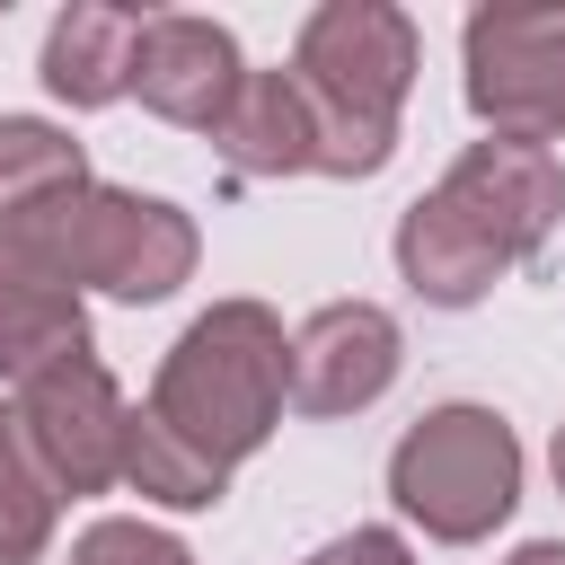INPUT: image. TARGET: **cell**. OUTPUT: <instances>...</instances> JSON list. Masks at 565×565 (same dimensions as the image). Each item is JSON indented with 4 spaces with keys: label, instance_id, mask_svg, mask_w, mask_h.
Segmentation results:
<instances>
[{
    "label": "cell",
    "instance_id": "cell-1",
    "mask_svg": "<svg viewBox=\"0 0 565 565\" xmlns=\"http://www.w3.org/2000/svg\"><path fill=\"white\" fill-rule=\"evenodd\" d=\"M556 212V177L530 141H486L450 168V185L433 203L406 212L397 230V265L415 274V291L433 300H477Z\"/></svg>",
    "mask_w": 565,
    "mask_h": 565
},
{
    "label": "cell",
    "instance_id": "cell-8",
    "mask_svg": "<svg viewBox=\"0 0 565 565\" xmlns=\"http://www.w3.org/2000/svg\"><path fill=\"white\" fill-rule=\"evenodd\" d=\"M26 450H44L53 477H71V486H97L115 468V450H132L124 441V415H115V388H106L97 362H62L53 380H35Z\"/></svg>",
    "mask_w": 565,
    "mask_h": 565
},
{
    "label": "cell",
    "instance_id": "cell-7",
    "mask_svg": "<svg viewBox=\"0 0 565 565\" xmlns=\"http://www.w3.org/2000/svg\"><path fill=\"white\" fill-rule=\"evenodd\" d=\"M388 371H397V327L380 309H362V300L353 309H318L300 327V344H291V397L318 406V415L380 397Z\"/></svg>",
    "mask_w": 565,
    "mask_h": 565
},
{
    "label": "cell",
    "instance_id": "cell-2",
    "mask_svg": "<svg viewBox=\"0 0 565 565\" xmlns=\"http://www.w3.org/2000/svg\"><path fill=\"white\" fill-rule=\"evenodd\" d=\"M415 71V35L397 9H318L300 35V97L318 124V168H380L388 159V115Z\"/></svg>",
    "mask_w": 565,
    "mask_h": 565
},
{
    "label": "cell",
    "instance_id": "cell-15",
    "mask_svg": "<svg viewBox=\"0 0 565 565\" xmlns=\"http://www.w3.org/2000/svg\"><path fill=\"white\" fill-rule=\"evenodd\" d=\"M512 565H565V547H521Z\"/></svg>",
    "mask_w": 565,
    "mask_h": 565
},
{
    "label": "cell",
    "instance_id": "cell-11",
    "mask_svg": "<svg viewBox=\"0 0 565 565\" xmlns=\"http://www.w3.org/2000/svg\"><path fill=\"white\" fill-rule=\"evenodd\" d=\"M221 132H230L238 168H318V124H309L300 79H274V71H265V79H247Z\"/></svg>",
    "mask_w": 565,
    "mask_h": 565
},
{
    "label": "cell",
    "instance_id": "cell-13",
    "mask_svg": "<svg viewBox=\"0 0 565 565\" xmlns=\"http://www.w3.org/2000/svg\"><path fill=\"white\" fill-rule=\"evenodd\" d=\"M71 565H185V547H168V539L132 530V521H106V530H88V539H79V556H71Z\"/></svg>",
    "mask_w": 565,
    "mask_h": 565
},
{
    "label": "cell",
    "instance_id": "cell-12",
    "mask_svg": "<svg viewBox=\"0 0 565 565\" xmlns=\"http://www.w3.org/2000/svg\"><path fill=\"white\" fill-rule=\"evenodd\" d=\"M62 194H79V150H71L62 132L9 115V124H0V212L26 221V212H44V203H62Z\"/></svg>",
    "mask_w": 565,
    "mask_h": 565
},
{
    "label": "cell",
    "instance_id": "cell-16",
    "mask_svg": "<svg viewBox=\"0 0 565 565\" xmlns=\"http://www.w3.org/2000/svg\"><path fill=\"white\" fill-rule=\"evenodd\" d=\"M556 477H565V441H556Z\"/></svg>",
    "mask_w": 565,
    "mask_h": 565
},
{
    "label": "cell",
    "instance_id": "cell-9",
    "mask_svg": "<svg viewBox=\"0 0 565 565\" xmlns=\"http://www.w3.org/2000/svg\"><path fill=\"white\" fill-rule=\"evenodd\" d=\"M44 362H79V300L62 265L0 230V371L26 380Z\"/></svg>",
    "mask_w": 565,
    "mask_h": 565
},
{
    "label": "cell",
    "instance_id": "cell-14",
    "mask_svg": "<svg viewBox=\"0 0 565 565\" xmlns=\"http://www.w3.org/2000/svg\"><path fill=\"white\" fill-rule=\"evenodd\" d=\"M309 565H406V547H397L388 530H362V539H335V547L309 556Z\"/></svg>",
    "mask_w": 565,
    "mask_h": 565
},
{
    "label": "cell",
    "instance_id": "cell-4",
    "mask_svg": "<svg viewBox=\"0 0 565 565\" xmlns=\"http://www.w3.org/2000/svg\"><path fill=\"white\" fill-rule=\"evenodd\" d=\"M397 503L406 512H424V530H441V539H477V530H494L503 512H512V477H521V459H512V433L486 415V406H441V415H424L406 441H397Z\"/></svg>",
    "mask_w": 565,
    "mask_h": 565
},
{
    "label": "cell",
    "instance_id": "cell-6",
    "mask_svg": "<svg viewBox=\"0 0 565 565\" xmlns=\"http://www.w3.org/2000/svg\"><path fill=\"white\" fill-rule=\"evenodd\" d=\"M132 88L168 115V124H230L238 106V53L212 18H141V53H132Z\"/></svg>",
    "mask_w": 565,
    "mask_h": 565
},
{
    "label": "cell",
    "instance_id": "cell-3",
    "mask_svg": "<svg viewBox=\"0 0 565 565\" xmlns=\"http://www.w3.org/2000/svg\"><path fill=\"white\" fill-rule=\"evenodd\" d=\"M282 380H291V353L274 344V327H265L256 309H221V318H203V327L177 344L150 424H168V433L194 441L203 459H230V450H247V441L265 433Z\"/></svg>",
    "mask_w": 565,
    "mask_h": 565
},
{
    "label": "cell",
    "instance_id": "cell-5",
    "mask_svg": "<svg viewBox=\"0 0 565 565\" xmlns=\"http://www.w3.org/2000/svg\"><path fill=\"white\" fill-rule=\"evenodd\" d=\"M468 97L503 141H547L565 124V9L468 18Z\"/></svg>",
    "mask_w": 565,
    "mask_h": 565
},
{
    "label": "cell",
    "instance_id": "cell-10",
    "mask_svg": "<svg viewBox=\"0 0 565 565\" xmlns=\"http://www.w3.org/2000/svg\"><path fill=\"white\" fill-rule=\"evenodd\" d=\"M132 53H141V9H62L44 44V79L71 106H106L132 88Z\"/></svg>",
    "mask_w": 565,
    "mask_h": 565
}]
</instances>
